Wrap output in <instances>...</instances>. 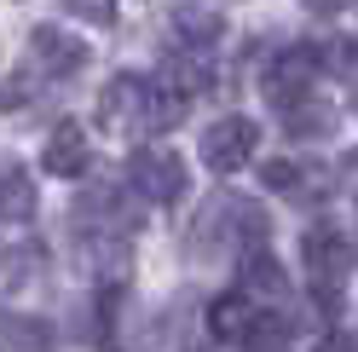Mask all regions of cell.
<instances>
[{
  "label": "cell",
  "mask_w": 358,
  "mask_h": 352,
  "mask_svg": "<svg viewBox=\"0 0 358 352\" xmlns=\"http://www.w3.org/2000/svg\"><path fill=\"white\" fill-rule=\"evenodd\" d=\"M231 243L243 249H260L266 243V214H255L249 203H237V196H214V203L196 214L191 226V254H226Z\"/></svg>",
  "instance_id": "6da1fadb"
},
{
  "label": "cell",
  "mask_w": 358,
  "mask_h": 352,
  "mask_svg": "<svg viewBox=\"0 0 358 352\" xmlns=\"http://www.w3.org/2000/svg\"><path fill=\"white\" fill-rule=\"evenodd\" d=\"M352 254H358V243L341 226H306L301 260H306V277H312V289L324 295V306H335V283L352 272Z\"/></svg>",
  "instance_id": "7a4b0ae2"
},
{
  "label": "cell",
  "mask_w": 358,
  "mask_h": 352,
  "mask_svg": "<svg viewBox=\"0 0 358 352\" xmlns=\"http://www.w3.org/2000/svg\"><path fill=\"white\" fill-rule=\"evenodd\" d=\"M127 185L145 196V203H179L185 196V156L168 145H145V150H133V162H127Z\"/></svg>",
  "instance_id": "3957f363"
},
{
  "label": "cell",
  "mask_w": 358,
  "mask_h": 352,
  "mask_svg": "<svg viewBox=\"0 0 358 352\" xmlns=\"http://www.w3.org/2000/svg\"><path fill=\"white\" fill-rule=\"evenodd\" d=\"M150 116V81L145 75H110L99 93V127L110 133H145Z\"/></svg>",
  "instance_id": "277c9868"
},
{
  "label": "cell",
  "mask_w": 358,
  "mask_h": 352,
  "mask_svg": "<svg viewBox=\"0 0 358 352\" xmlns=\"http://www.w3.org/2000/svg\"><path fill=\"white\" fill-rule=\"evenodd\" d=\"M318 70H324V52H318V47H283V52H272V64H266L260 87H266V98L295 104V98H306V93H312Z\"/></svg>",
  "instance_id": "5b68a950"
},
{
  "label": "cell",
  "mask_w": 358,
  "mask_h": 352,
  "mask_svg": "<svg viewBox=\"0 0 358 352\" xmlns=\"http://www.w3.org/2000/svg\"><path fill=\"white\" fill-rule=\"evenodd\" d=\"M255 150H260V127L249 116H220L208 133H203V162L214 173H237V168H249L255 162Z\"/></svg>",
  "instance_id": "8992f818"
},
{
  "label": "cell",
  "mask_w": 358,
  "mask_h": 352,
  "mask_svg": "<svg viewBox=\"0 0 358 352\" xmlns=\"http://www.w3.org/2000/svg\"><path fill=\"white\" fill-rule=\"evenodd\" d=\"M29 64L47 81H64V75H76L81 64H87V47H81L76 35H64L58 24H35L29 29Z\"/></svg>",
  "instance_id": "52a82bcc"
},
{
  "label": "cell",
  "mask_w": 358,
  "mask_h": 352,
  "mask_svg": "<svg viewBox=\"0 0 358 352\" xmlns=\"http://www.w3.org/2000/svg\"><path fill=\"white\" fill-rule=\"evenodd\" d=\"M87 162H93L87 127H81V122H58L52 133H47V150H41V168H47L52 179H76V173H87Z\"/></svg>",
  "instance_id": "ba28073f"
},
{
  "label": "cell",
  "mask_w": 358,
  "mask_h": 352,
  "mask_svg": "<svg viewBox=\"0 0 358 352\" xmlns=\"http://www.w3.org/2000/svg\"><path fill=\"white\" fill-rule=\"evenodd\" d=\"M156 87L191 104L203 87H214V52H191V47L168 52V58H162V75H156Z\"/></svg>",
  "instance_id": "9c48e42d"
},
{
  "label": "cell",
  "mask_w": 358,
  "mask_h": 352,
  "mask_svg": "<svg viewBox=\"0 0 358 352\" xmlns=\"http://www.w3.org/2000/svg\"><path fill=\"white\" fill-rule=\"evenodd\" d=\"M324 179H329V173L312 168V162H306V168H301V162H266V168H260V185L295 196V203H306V196L318 203V196H324Z\"/></svg>",
  "instance_id": "30bf717a"
},
{
  "label": "cell",
  "mask_w": 358,
  "mask_h": 352,
  "mask_svg": "<svg viewBox=\"0 0 358 352\" xmlns=\"http://www.w3.org/2000/svg\"><path fill=\"white\" fill-rule=\"evenodd\" d=\"M255 318H260V306H255V295H243V289L220 295V300L208 306V329H214V341H243Z\"/></svg>",
  "instance_id": "8fae6325"
},
{
  "label": "cell",
  "mask_w": 358,
  "mask_h": 352,
  "mask_svg": "<svg viewBox=\"0 0 358 352\" xmlns=\"http://www.w3.org/2000/svg\"><path fill=\"white\" fill-rule=\"evenodd\" d=\"M173 35H179V47H191V52H214V41L226 35V17L208 12V6H179L173 12Z\"/></svg>",
  "instance_id": "7c38bea8"
},
{
  "label": "cell",
  "mask_w": 358,
  "mask_h": 352,
  "mask_svg": "<svg viewBox=\"0 0 358 352\" xmlns=\"http://www.w3.org/2000/svg\"><path fill=\"white\" fill-rule=\"evenodd\" d=\"M0 352H52V329L24 312H0Z\"/></svg>",
  "instance_id": "4fadbf2b"
},
{
  "label": "cell",
  "mask_w": 358,
  "mask_h": 352,
  "mask_svg": "<svg viewBox=\"0 0 358 352\" xmlns=\"http://www.w3.org/2000/svg\"><path fill=\"white\" fill-rule=\"evenodd\" d=\"M283 122H289V133L295 139H324L329 127H335V110L324 104V98H295V104H283Z\"/></svg>",
  "instance_id": "5bb4252c"
},
{
  "label": "cell",
  "mask_w": 358,
  "mask_h": 352,
  "mask_svg": "<svg viewBox=\"0 0 358 352\" xmlns=\"http://www.w3.org/2000/svg\"><path fill=\"white\" fill-rule=\"evenodd\" d=\"M243 295H283V272H278V260L272 249H243Z\"/></svg>",
  "instance_id": "9a60e30c"
},
{
  "label": "cell",
  "mask_w": 358,
  "mask_h": 352,
  "mask_svg": "<svg viewBox=\"0 0 358 352\" xmlns=\"http://www.w3.org/2000/svg\"><path fill=\"white\" fill-rule=\"evenodd\" d=\"M35 214V185H29V173H0V226H17V219H29Z\"/></svg>",
  "instance_id": "2e32d148"
},
{
  "label": "cell",
  "mask_w": 358,
  "mask_h": 352,
  "mask_svg": "<svg viewBox=\"0 0 358 352\" xmlns=\"http://www.w3.org/2000/svg\"><path fill=\"white\" fill-rule=\"evenodd\" d=\"M249 352H289V323L283 318H255L249 335H243Z\"/></svg>",
  "instance_id": "e0dca14e"
},
{
  "label": "cell",
  "mask_w": 358,
  "mask_h": 352,
  "mask_svg": "<svg viewBox=\"0 0 358 352\" xmlns=\"http://www.w3.org/2000/svg\"><path fill=\"white\" fill-rule=\"evenodd\" d=\"M64 12L81 17V24H116V0H64Z\"/></svg>",
  "instance_id": "ac0fdd59"
},
{
  "label": "cell",
  "mask_w": 358,
  "mask_h": 352,
  "mask_svg": "<svg viewBox=\"0 0 358 352\" xmlns=\"http://www.w3.org/2000/svg\"><path fill=\"white\" fill-rule=\"evenodd\" d=\"M24 104H35V81L29 75H6L0 81V110H24Z\"/></svg>",
  "instance_id": "d6986e66"
},
{
  "label": "cell",
  "mask_w": 358,
  "mask_h": 352,
  "mask_svg": "<svg viewBox=\"0 0 358 352\" xmlns=\"http://www.w3.org/2000/svg\"><path fill=\"white\" fill-rule=\"evenodd\" d=\"M329 64L335 70H358V41H341V47L329 52Z\"/></svg>",
  "instance_id": "ffe728a7"
},
{
  "label": "cell",
  "mask_w": 358,
  "mask_h": 352,
  "mask_svg": "<svg viewBox=\"0 0 358 352\" xmlns=\"http://www.w3.org/2000/svg\"><path fill=\"white\" fill-rule=\"evenodd\" d=\"M318 352H358V346H352V335H324Z\"/></svg>",
  "instance_id": "44dd1931"
},
{
  "label": "cell",
  "mask_w": 358,
  "mask_h": 352,
  "mask_svg": "<svg viewBox=\"0 0 358 352\" xmlns=\"http://www.w3.org/2000/svg\"><path fill=\"white\" fill-rule=\"evenodd\" d=\"M341 179H347V191H352V196H358V150H352V156H347V162H341Z\"/></svg>",
  "instance_id": "7402d4cb"
},
{
  "label": "cell",
  "mask_w": 358,
  "mask_h": 352,
  "mask_svg": "<svg viewBox=\"0 0 358 352\" xmlns=\"http://www.w3.org/2000/svg\"><path fill=\"white\" fill-rule=\"evenodd\" d=\"M306 6H312V12H341L347 0H306Z\"/></svg>",
  "instance_id": "603a6c76"
},
{
  "label": "cell",
  "mask_w": 358,
  "mask_h": 352,
  "mask_svg": "<svg viewBox=\"0 0 358 352\" xmlns=\"http://www.w3.org/2000/svg\"><path fill=\"white\" fill-rule=\"evenodd\" d=\"M352 110H358V81H352Z\"/></svg>",
  "instance_id": "cb8c5ba5"
}]
</instances>
